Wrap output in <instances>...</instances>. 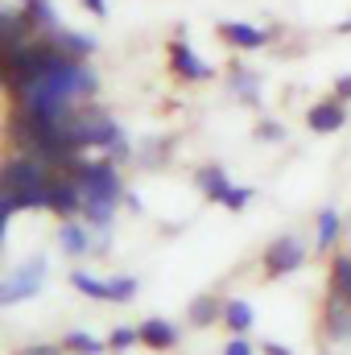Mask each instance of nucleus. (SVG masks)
Instances as JSON below:
<instances>
[{"instance_id": "14", "label": "nucleus", "mask_w": 351, "mask_h": 355, "mask_svg": "<svg viewBox=\"0 0 351 355\" xmlns=\"http://www.w3.org/2000/svg\"><path fill=\"white\" fill-rule=\"evenodd\" d=\"M335 240H339V211L327 207V211H318V248H331Z\"/></svg>"}, {"instance_id": "12", "label": "nucleus", "mask_w": 351, "mask_h": 355, "mask_svg": "<svg viewBox=\"0 0 351 355\" xmlns=\"http://www.w3.org/2000/svg\"><path fill=\"white\" fill-rule=\"evenodd\" d=\"M223 318H228V327H232L236 335H244V331L252 327V306H248V302H240V297H232V302L223 306Z\"/></svg>"}, {"instance_id": "20", "label": "nucleus", "mask_w": 351, "mask_h": 355, "mask_svg": "<svg viewBox=\"0 0 351 355\" xmlns=\"http://www.w3.org/2000/svg\"><path fill=\"white\" fill-rule=\"evenodd\" d=\"M215 314H219V306H215V297H198V302L190 306V318H194L198 327H207V322H215Z\"/></svg>"}, {"instance_id": "10", "label": "nucleus", "mask_w": 351, "mask_h": 355, "mask_svg": "<svg viewBox=\"0 0 351 355\" xmlns=\"http://www.w3.org/2000/svg\"><path fill=\"white\" fill-rule=\"evenodd\" d=\"M228 87H232V95H240L244 103H257V99H261V91H257V75H252V71H244V67H232Z\"/></svg>"}, {"instance_id": "29", "label": "nucleus", "mask_w": 351, "mask_h": 355, "mask_svg": "<svg viewBox=\"0 0 351 355\" xmlns=\"http://www.w3.org/2000/svg\"><path fill=\"white\" fill-rule=\"evenodd\" d=\"M21 4H29V0H21Z\"/></svg>"}, {"instance_id": "9", "label": "nucleus", "mask_w": 351, "mask_h": 355, "mask_svg": "<svg viewBox=\"0 0 351 355\" xmlns=\"http://www.w3.org/2000/svg\"><path fill=\"white\" fill-rule=\"evenodd\" d=\"M141 343H149V347H174L178 343V331H174V322H166V318H149L145 327H141Z\"/></svg>"}, {"instance_id": "24", "label": "nucleus", "mask_w": 351, "mask_h": 355, "mask_svg": "<svg viewBox=\"0 0 351 355\" xmlns=\"http://www.w3.org/2000/svg\"><path fill=\"white\" fill-rule=\"evenodd\" d=\"M83 8L91 17H108V0H83Z\"/></svg>"}, {"instance_id": "28", "label": "nucleus", "mask_w": 351, "mask_h": 355, "mask_svg": "<svg viewBox=\"0 0 351 355\" xmlns=\"http://www.w3.org/2000/svg\"><path fill=\"white\" fill-rule=\"evenodd\" d=\"M339 29H343V33H351V17H348V21H343V25H339Z\"/></svg>"}, {"instance_id": "23", "label": "nucleus", "mask_w": 351, "mask_h": 355, "mask_svg": "<svg viewBox=\"0 0 351 355\" xmlns=\"http://www.w3.org/2000/svg\"><path fill=\"white\" fill-rule=\"evenodd\" d=\"M257 137H261V141H281L285 128H281L277 120H264V124H257Z\"/></svg>"}, {"instance_id": "17", "label": "nucleus", "mask_w": 351, "mask_h": 355, "mask_svg": "<svg viewBox=\"0 0 351 355\" xmlns=\"http://www.w3.org/2000/svg\"><path fill=\"white\" fill-rule=\"evenodd\" d=\"M112 211H116V202H103V198H87L83 202V215H87L95 227H108L112 223Z\"/></svg>"}, {"instance_id": "19", "label": "nucleus", "mask_w": 351, "mask_h": 355, "mask_svg": "<svg viewBox=\"0 0 351 355\" xmlns=\"http://www.w3.org/2000/svg\"><path fill=\"white\" fill-rule=\"evenodd\" d=\"M108 293H112V302H128L137 293V277H112L108 281Z\"/></svg>"}, {"instance_id": "7", "label": "nucleus", "mask_w": 351, "mask_h": 355, "mask_svg": "<svg viewBox=\"0 0 351 355\" xmlns=\"http://www.w3.org/2000/svg\"><path fill=\"white\" fill-rule=\"evenodd\" d=\"M54 42H58V50L67 54V58H75V62H87L91 54H95V37L91 33H79V29H54Z\"/></svg>"}, {"instance_id": "4", "label": "nucleus", "mask_w": 351, "mask_h": 355, "mask_svg": "<svg viewBox=\"0 0 351 355\" xmlns=\"http://www.w3.org/2000/svg\"><path fill=\"white\" fill-rule=\"evenodd\" d=\"M302 257H306L302 240H298V236H281V240H273L268 252H264V272H268V277H285V272H293V268L302 265Z\"/></svg>"}, {"instance_id": "22", "label": "nucleus", "mask_w": 351, "mask_h": 355, "mask_svg": "<svg viewBox=\"0 0 351 355\" xmlns=\"http://www.w3.org/2000/svg\"><path fill=\"white\" fill-rule=\"evenodd\" d=\"M137 339H141V331H132V327H120V331L112 335V347H116V352H124V347H128V343H137Z\"/></svg>"}, {"instance_id": "5", "label": "nucleus", "mask_w": 351, "mask_h": 355, "mask_svg": "<svg viewBox=\"0 0 351 355\" xmlns=\"http://www.w3.org/2000/svg\"><path fill=\"white\" fill-rule=\"evenodd\" d=\"M306 124H310V132H335V128H343L348 124V99H339V95L318 99L306 112Z\"/></svg>"}, {"instance_id": "13", "label": "nucleus", "mask_w": 351, "mask_h": 355, "mask_svg": "<svg viewBox=\"0 0 351 355\" xmlns=\"http://www.w3.org/2000/svg\"><path fill=\"white\" fill-rule=\"evenodd\" d=\"M327 327H331L335 339H351V306L348 302H331V310H327Z\"/></svg>"}, {"instance_id": "8", "label": "nucleus", "mask_w": 351, "mask_h": 355, "mask_svg": "<svg viewBox=\"0 0 351 355\" xmlns=\"http://www.w3.org/2000/svg\"><path fill=\"white\" fill-rule=\"evenodd\" d=\"M194 182H198V190H203L211 202H223V194L232 190V182H228V174H223L219 166H203V170L194 174Z\"/></svg>"}, {"instance_id": "27", "label": "nucleus", "mask_w": 351, "mask_h": 355, "mask_svg": "<svg viewBox=\"0 0 351 355\" xmlns=\"http://www.w3.org/2000/svg\"><path fill=\"white\" fill-rule=\"evenodd\" d=\"M264 355H289L285 347H277V343H264Z\"/></svg>"}, {"instance_id": "15", "label": "nucleus", "mask_w": 351, "mask_h": 355, "mask_svg": "<svg viewBox=\"0 0 351 355\" xmlns=\"http://www.w3.org/2000/svg\"><path fill=\"white\" fill-rule=\"evenodd\" d=\"M331 281H335V297H343L351 306V257H339L331 265Z\"/></svg>"}, {"instance_id": "18", "label": "nucleus", "mask_w": 351, "mask_h": 355, "mask_svg": "<svg viewBox=\"0 0 351 355\" xmlns=\"http://www.w3.org/2000/svg\"><path fill=\"white\" fill-rule=\"evenodd\" d=\"M67 347H71V352H79V355H99V352H103V343H99V339H91V335H83V331H71V335H67Z\"/></svg>"}, {"instance_id": "11", "label": "nucleus", "mask_w": 351, "mask_h": 355, "mask_svg": "<svg viewBox=\"0 0 351 355\" xmlns=\"http://www.w3.org/2000/svg\"><path fill=\"white\" fill-rule=\"evenodd\" d=\"M58 244H62V252H67V257H83V252L91 248L87 227H79V223H67V227H62V236H58Z\"/></svg>"}, {"instance_id": "26", "label": "nucleus", "mask_w": 351, "mask_h": 355, "mask_svg": "<svg viewBox=\"0 0 351 355\" xmlns=\"http://www.w3.org/2000/svg\"><path fill=\"white\" fill-rule=\"evenodd\" d=\"M335 95H339V99H351V75H343V79L335 83Z\"/></svg>"}, {"instance_id": "6", "label": "nucleus", "mask_w": 351, "mask_h": 355, "mask_svg": "<svg viewBox=\"0 0 351 355\" xmlns=\"http://www.w3.org/2000/svg\"><path fill=\"white\" fill-rule=\"evenodd\" d=\"M215 33L228 46H236V50H261V46H268V33L257 29V25H244V21H219Z\"/></svg>"}, {"instance_id": "1", "label": "nucleus", "mask_w": 351, "mask_h": 355, "mask_svg": "<svg viewBox=\"0 0 351 355\" xmlns=\"http://www.w3.org/2000/svg\"><path fill=\"white\" fill-rule=\"evenodd\" d=\"M71 178L83 186V198H103V202H116L120 198V174L112 162H67Z\"/></svg>"}, {"instance_id": "21", "label": "nucleus", "mask_w": 351, "mask_h": 355, "mask_svg": "<svg viewBox=\"0 0 351 355\" xmlns=\"http://www.w3.org/2000/svg\"><path fill=\"white\" fill-rule=\"evenodd\" d=\"M248 198H252V190H248V186H232V190L223 194V207H228V211H244V207H248Z\"/></svg>"}, {"instance_id": "2", "label": "nucleus", "mask_w": 351, "mask_h": 355, "mask_svg": "<svg viewBox=\"0 0 351 355\" xmlns=\"http://www.w3.org/2000/svg\"><path fill=\"white\" fill-rule=\"evenodd\" d=\"M170 71H174L178 79H186V83L211 79V62H203V58L186 46V29H178L174 42H170Z\"/></svg>"}, {"instance_id": "3", "label": "nucleus", "mask_w": 351, "mask_h": 355, "mask_svg": "<svg viewBox=\"0 0 351 355\" xmlns=\"http://www.w3.org/2000/svg\"><path fill=\"white\" fill-rule=\"evenodd\" d=\"M42 277H46V261H42V257H37L33 265H21L4 285H0V302L12 306V302H21V297H33L37 285H42Z\"/></svg>"}, {"instance_id": "25", "label": "nucleus", "mask_w": 351, "mask_h": 355, "mask_svg": "<svg viewBox=\"0 0 351 355\" xmlns=\"http://www.w3.org/2000/svg\"><path fill=\"white\" fill-rule=\"evenodd\" d=\"M228 355H252V347H248L244 339H232V343H228Z\"/></svg>"}, {"instance_id": "16", "label": "nucleus", "mask_w": 351, "mask_h": 355, "mask_svg": "<svg viewBox=\"0 0 351 355\" xmlns=\"http://www.w3.org/2000/svg\"><path fill=\"white\" fill-rule=\"evenodd\" d=\"M71 285H75L79 293H87V297H103V302H112V293H108V281H95L91 272H71Z\"/></svg>"}]
</instances>
